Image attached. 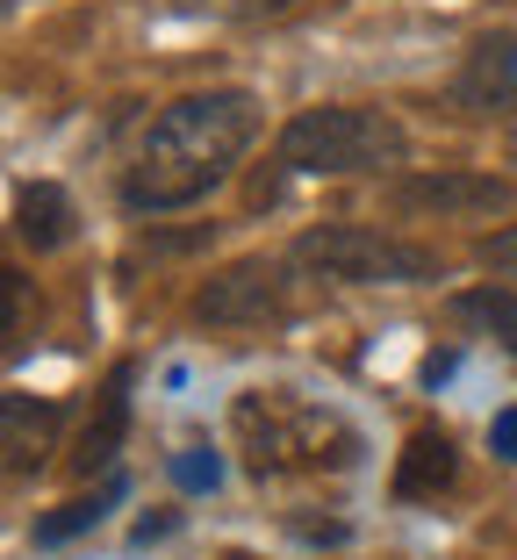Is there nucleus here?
<instances>
[{"mask_svg":"<svg viewBox=\"0 0 517 560\" xmlns=\"http://www.w3.org/2000/svg\"><path fill=\"white\" fill-rule=\"evenodd\" d=\"M251 137H259V108H251V94H237V86L173 101L166 116L144 130V144H137V165L122 173V201H130L137 215L187 209V201H201L237 159H245Z\"/></svg>","mask_w":517,"mask_h":560,"instance_id":"1","label":"nucleus"},{"mask_svg":"<svg viewBox=\"0 0 517 560\" xmlns=\"http://www.w3.org/2000/svg\"><path fill=\"white\" fill-rule=\"evenodd\" d=\"M231 424H237V445H245V460H251L259 481L360 460V431L338 424V417L317 410V402L287 396V388H251V396H237Z\"/></svg>","mask_w":517,"mask_h":560,"instance_id":"2","label":"nucleus"},{"mask_svg":"<svg viewBox=\"0 0 517 560\" xmlns=\"http://www.w3.org/2000/svg\"><path fill=\"white\" fill-rule=\"evenodd\" d=\"M410 159V137L381 108H302L281 130V165L287 173H388Z\"/></svg>","mask_w":517,"mask_h":560,"instance_id":"3","label":"nucleus"},{"mask_svg":"<svg viewBox=\"0 0 517 560\" xmlns=\"http://www.w3.org/2000/svg\"><path fill=\"white\" fill-rule=\"evenodd\" d=\"M295 266L338 288H410V280H438V252L402 245L388 231H360V223H331V231H309L295 245Z\"/></svg>","mask_w":517,"mask_h":560,"instance_id":"4","label":"nucleus"},{"mask_svg":"<svg viewBox=\"0 0 517 560\" xmlns=\"http://www.w3.org/2000/svg\"><path fill=\"white\" fill-rule=\"evenodd\" d=\"M195 316H201V324H281V316H287L281 266H267V259L223 266V273L195 295Z\"/></svg>","mask_w":517,"mask_h":560,"instance_id":"5","label":"nucleus"},{"mask_svg":"<svg viewBox=\"0 0 517 560\" xmlns=\"http://www.w3.org/2000/svg\"><path fill=\"white\" fill-rule=\"evenodd\" d=\"M396 201L432 215H496L510 201V180H496V173H424V180H402Z\"/></svg>","mask_w":517,"mask_h":560,"instance_id":"6","label":"nucleus"},{"mask_svg":"<svg viewBox=\"0 0 517 560\" xmlns=\"http://www.w3.org/2000/svg\"><path fill=\"white\" fill-rule=\"evenodd\" d=\"M460 101L482 116H517V30H496L468 50L460 66Z\"/></svg>","mask_w":517,"mask_h":560,"instance_id":"7","label":"nucleus"},{"mask_svg":"<svg viewBox=\"0 0 517 560\" xmlns=\"http://www.w3.org/2000/svg\"><path fill=\"white\" fill-rule=\"evenodd\" d=\"M50 431H58V402L36 396H0V445H8V475H30L36 460L50 453Z\"/></svg>","mask_w":517,"mask_h":560,"instance_id":"8","label":"nucleus"},{"mask_svg":"<svg viewBox=\"0 0 517 560\" xmlns=\"http://www.w3.org/2000/svg\"><path fill=\"white\" fill-rule=\"evenodd\" d=\"M130 381H137V366H116L108 388H101V410L86 417V431H80V475H94V467H108L122 453V431H130Z\"/></svg>","mask_w":517,"mask_h":560,"instance_id":"9","label":"nucleus"},{"mask_svg":"<svg viewBox=\"0 0 517 560\" xmlns=\"http://www.w3.org/2000/svg\"><path fill=\"white\" fill-rule=\"evenodd\" d=\"M446 481H453V439L446 431H418L410 453H402V467H396V489L418 503V495H438Z\"/></svg>","mask_w":517,"mask_h":560,"instance_id":"10","label":"nucleus"},{"mask_svg":"<svg viewBox=\"0 0 517 560\" xmlns=\"http://www.w3.org/2000/svg\"><path fill=\"white\" fill-rule=\"evenodd\" d=\"M108 503H122V475H108L94 495H72V503H58L50 517H36V546H66V539H80V532H94L101 517H108Z\"/></svg>","mask_w":517,"mask_h":560,"instance_id":"11","label":"nucleus"},{"mask_svg":"<svg viewBox=\"0 0 517 560\" xmlns=\"http://www.w3.org/2000/svg\"><path fill=\"white\" fill-rule=\"evenodd\" d=\"M15 215H22V237H30L36 252H50V245H66V237H72V201H66V187H50V180L22 187Z\"/></svg>","mask_w":517,"mask_h":560,"instance_id":"12","label":"nucleus"},{"mask_svg":"<svg viewBox=\"0 0 517 560\" xmlns=\"http://www.w3.org/2000/svg\"><path fill=\"white\" fill-rule=\"evenodd\" d=\"M453 310L468 316L474 330H489L503 352H517V295L510 288H468V295H453Z\"/></svg>","mask_w":517,"mask_h":560,"instance_id":"13","label":"nucleus"},{"mask_svg":"<svg viewBox=\"0 0 517 560\" xmlns=\"http://www.w3.org/2000/svg\"><path fill=\"white\" fill-rule=\"evenodd\" d=\"M173 481L201 495V489H216V481H223V460L209 453V445H180V453H173Z\"/></svg>","mask_w":517,"mask_h":560,"instance_id":"14","label":"nucleus"},{"mask_svg":"<svg viewBox=\"0 0 517 560\" xmlns=\"http://www.w3.org/2000/svg\"><path fill=\"white\" fill-rule=\"evenodd\" d=\"M482 259L496 266V273H517V223H510V231H496V237H482Z\"/></svg>","mask_w":517,"mask_h":560,"instance_id":"15","label":"nucleus"},{"mask_svg":"<svg viewBox=\"0 0 517 560\" xmlns=\"http://www.w3.org/2000/svg\"><path fill=\"white\" fill-rule=\"evenodd\" d=\"M489 445H496L503 460H517V410H503L496 424H489Z\"/></svg>","mask_w":517,"mask_h":560,"instance_id":"16","label":"nucleus"},{"mask_svg":"<svg viewBox=\"0 0 517 560\" xmlns=\"http://www.w3.org/2000/svg\"><path fill=\"white\" fill-rule=\"evenodd\" d=\"M245 15H281V8H295V0H237Z\"/></svg>","mask_w":517,"mask_h":560,"instance_id":"17","label":"nucleus"}]
</instances>
